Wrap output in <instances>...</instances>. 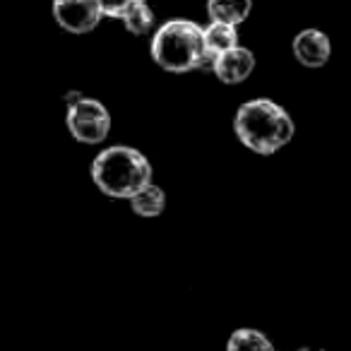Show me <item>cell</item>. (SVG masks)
<instances>
[{
	"label": "cell",
	"mask_w": 351,
	"mask_h": 351,
	"mask_svg": "<svg viewBox=\"0 0 351 351\" xmlns=\"http://www.w3.org/2000/svg\"><path fill=\"white\" fill-rule=\"evenodd\" d=\"M152 58L169 73H191L215 65V56L205 49L202 27L191 20L164 22L152 36Z\"/></svg>",
	"instance_id": "6da1fadb"
},
{
	"label": "cell",
	"mask_w": 351,
	"mask_h": 351,
	"mask_svg": "<svg viewBox=\"0 0 351 351\" xmlns=\"http://www.w3.org/2000/svg\"><path fill=\"white\" fill-rule=\"evenodd\" d=\"M234 130L248 149L274 154L293 137V121L272 99H250L236 111Z\"/></svg>",
	"instance_id": "7a4b0ae2"
},
{
	"label": "cell",
	"mask_w": 351,
	"mask_h": 351,
	"mask_svg": "<svg viewBox=\"0 0 351 351\" xmlns=\"http://www.w3.org/2000/svg\"><path fill=\"white\" fill-rule=\"evenodd\" d=\"M92 181L108 197L130 200L137 191L152 183V166L147 156L132 147H108L94 156Z\"/></svg>",
	"instance_id": "3957f363"
},
{
	"label": "cell",
	"mask_w": 351,
	"mask_h": 351,
	"mask_svg": "<svg viewBox=\"0 0 351 351\" xmlns=\"http://www.w3.org/2000/svg\"><path fill=\"white\" fill-rule=\"evenodd\" d=\"M68 130L77 142L99 145L111 132V113L97 99L77 97L68 106Z\"/></svg>",
	"instance_id": "277c9868"
},
{
	"label": "cell",
	"mask_w": 351,
	"mask_h": 351,
	"mask_svg": "<svg viewBox=\"0 0 351 351\" xmlns=\"http://www.w3.org/2000/svg\"><path fill=\"white\" fill-rule=\"evenodd\" d=\"M53 20L73 34H87L97 29L104 12L97 0H53Z\"/></svg>",
	"instance_id": "5b68a950"
},
{
	"label": "cell",
	"mask_w": 351,
	"mask_h": 351,
	"mask_svg": "<svg viewBox=\"0 0 351 351\" xmlns=\"http://www.w3.org/2000/svg\"><path fill=\"white\" fill-rule=\"evenodd\" d=\"M212 70L224 84H239L248 80L255 70V56L253 51L243 49V46H234V49L217 56Z\"/></svg>",
	"instance_id": "8992f818"
},
{
	"label": "cell",
	"mask_w": 351,
	"mask_h": 351,
	"mask_svg": "<svg viewBox=\"0 0 351 351\" xmlns=\"http://www.w3.org/2000/svg\"><path fill=\"white\" fill-rule=\"evenodd\" d=\"M293 56L306 68H322L332 56L330 36L320 29H303L293 39Z\"/></svg>",
	"instance_id": "52a82bcc"
},
{
	"label": "cell",
	"mask_w": 351,
	"mask_h": 351,
	"mask_svg": "<svg viewBox=\"0 0 351 351\" xmlns=\"http://www.w3.org/2000/svg\"><path fill=\"white\" fill-rule=\"evenodd\" d=\"M253 10V0H207V15L212 22H224V25L239 27L248 20Z\"/></svg>",
	"instance_id": "ba28073f"
},
{
	"label": "cell",
	"mask_w": 351,
	"mask_h": 351,
	"mask_svg": "<svg viewBox=\"0 0 351 351\" xmlns=\"http://www.w3.org/2000/svg\"><path fill=\"white\" fill-rule=\"evenodd\" d=\"M202 34H205V49L207 53H212L217 58L219 53H224V51L234 49V46H239V32H236L234 25H224V22H212L210 27H205L202 29Z\"/></svg>",
	"instance_id": "9c48e42d"
},
{
	"label": "cell",
	"mask_w": 351,
	"mask_h": 351,
	"mask_svg": "<svg viewBox=\"0 0 351 351\" xmlns=\"http://www.w3.org/2000/svg\"><path fill=\"white\" fill-rule=\"evenodd\" d=\"M130 207L140 217H156L166 207V193L159 186H154V183H147L142 191H137L130 197Z\"/></svg>",
	"instance_id": "30bf717a"
},
{
	"label": "cell",
	"mask_w": 351,
	"mask_h": 351,
	"mask_svg": "<svg viewBox=\"0 0 351 351\" xmlns=\"http://www.w3.org/2000/svg\"><path fill=\"white\" fill-rule=\"evenodd\" d=\"M226 351H274L267 335L253 327H241L226 341Z\"/></svg>",
	"instance_id": "8fae6325"
},
{
	"label": "cell",
	"mask_w": 351,
	"mask_h": 351,
	"mask_svg": "<svg viewBox=\"0 0 351 351\" xmlns=\"http://www.w3.org/2000/svg\"><path fill=\"white\" fill-rule=\"evenodd\" d=\"M121 20L130 34L145 36V34H149L152 27H154V12H152V8L147 5L145 0H140V3H135V5H130L123 12Z\"/></svg>",
	"instance_id": "7c38bea8"
},
{
	"label": "cell",
	"mask_w": 351,
	"mask_h": 351,
	"mask_svg": "<svg viewBox=\"0 0 351 351\" xmlns=\"http://www.w3.org/2000/svg\"><path fill=\"white\" fill-rule=\"evenodd\" d=\"M97 3L106 17H121L128 8L135 5V3H140V0H97Z\"/></svg>",
	"instance_id": "4fadbf2b"
}]
</instances>
